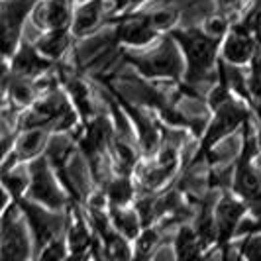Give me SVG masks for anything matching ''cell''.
I'll return each instance as SVG.
<instances>
[{
	"mask_svg": "<svg viewBox=\"0 0 261 261\" xmlns=\"http://www.w3.org/2000/svg\"><path fill=\"white\" fill-rule=\"evenodd\" d=\"M171 38L175 39L185 53L187 59V83L198 85L208 77L210 69L216 65L218 59V43L220 39L208 36L204 30L198 28H185L173 30Z\"/></svg>",
	"mask_w": 261,
	"mask_h": 261,
	"instance_id": "obj_1",
	"label": "cell"
},
{
	"mask_svg": "<svg viewBox=\"0 0 261 261\" xmlns=\"http://www.w3.org/2000/svg\"><path fill=\"white\" fill-rule=\"evenodd\" d=\"M214 120L208 124L206 134L202 138V145L198 157H202L204 153H208L210 149L214 147V144H218L220 140H224L226 136H230L232 132L240 126V124H248V110L240 102H236L234 98H230L226 105H222L218 110H214Z\"/></svg>",
	"mask_w": 261,
	"mask_h": 261,
	"instance_id": "obj_2",
	"label": "cell"
},
{
	"mask_svg": "<svg viewBox=\"0 0 261 261\" xmlns=\"http://www.w3.org/2000/svg\"><path fill=\"white\" fill-rule=\"evenodd\" d=\"M30 198L51 210L61 208L65 204V195L49 175L47 161L43 157H38L30 165Z\"/></svg>",
	"mask_w": 261,
	"mask_h": 261,
	"instance_id": "obj_3",
	"label": "cell"
},
{
	"mask_svg": "<svg viewBox=\"0 0 261 261\" xmlns=\"http://www.w3.org/2000/svg\"><path fill=\"white\" fill-rule=\"evenodd\" d=\"M38 0H4L2 2V41H4V53L10 55L16 53V43L22 24L36 6Z\"/></svg>",
	"mask_w": 261,
	"mask_h": 261,
	"instance_id": "obj_4",
	"label": "cell"
},
{
	"mask_svg": "<svg viewBox=\"0 0 261 261\" xmlns=\"http://www.w3.org/2000/svg\"><path fill=\"white\" fill-rule=\"evenodd\" d=\"M128 59L134 65H138V69L147 77H179L183 71V63L169 43H163L157 51L144 59H136V57Z\"/></svg>",
	"mask_w": 261,
	"mask_h": 261,
	"instance_id": "obj_5",
	"label": "cell"
},
{
	"mask_svg": "<svg viewBox=\"0 0 261 261\" xmlns=\"http://www.w3.org/2000/svg\"><path fill=\"white\" fill-rule=\"evenodd\" d=\"M249 206L246 200H236L234 196L226 195L218 200L216 210H214V222L218 230V242L226 244L238 230V224L242 220V216L246 214Z\"/></svg>",
	"mask_w": 261,
	"mask_h": 261,
	"instance_id": "obj_6",
	"label": "cell"
},
{
	"mask_svg": "<svg viewBox=\"0 0 261 261\" xmlns=\"http://www.w3.org/2000/svg\"><path fill=\"white\" fill-rule=\"evenodd\" d=\"M18 202H20L22 210L26 212L28 222H30L38 248H45L51 242H55V234L61 230V220L57 216L47 214L45 210H41L36 204H30L28 200H18Z\"/></svg>",
	"mask_w": 261,
	"mask_h": 261,
	"instance_id": "obj_7",
	"label": "cell"
},
{
	"mask_svg": "<svg viewBox=\"0 0 261 261\" xmlns=\"http://www.w3.org/2000/svg\"><path fill=\"white\" fill-rule=\"evenodd\" d=\"M253 51H255V39H253V34L244 24L236 26L228 34V38L224 39L222 55L224 61L230 65H244V63L251 61Z\"/></svg>",
	"mask_w": 261,
	"mask_h": 261,
	"instance_id": "obj_8",
	"label": "cell"
},
{
	"mask_svg": "<svg viewBox=\"0 0 261 261\" xmlns=\"http://www.w3.org/2000/svg\"><path fill=\"white\" fill-rule=\"evenodd\" d=\"M30 253V242L22 226L10 216L4 214L2 224V261H26Z\"/></svg>",
	"mask_w": 261,
	"mask_h": 261,
	"instance_id": "obj_9",
	"label": "cell"
},
{
	"mask_svg": "<svg viewBox=\"0 0 261 261\" xmlns=\"http://www.w3.org/2000/svg\"><path fill=\"white\" fill-rule=\"evenodd\" d=\"M157 38V30L151 22V16H134L124 20L116 30V39L126 45H147Z\"/></svg>",
	"mask_w": 261,
	"mask_h": 261,
	"instance_id": "obj_10",
	"label": "cell"
},
{
	"mask_svg": "<svg viewBox=\"0 0 261 261\" xmlns=\"http://www.w3.org/2000/svg\"><path fill=\"white\" fill-rule=\"evenodd\" d=\"M51 67V61L43 57L36 47L22 45L14 53V75L20 79H34L45 73Z\"/></svg>",
	"mask_w": 261,
	"mask_h": 261,
	"instance_id": "obj_11",
	"label": "cell"
},
{
	"mask_svg": "<svg viewBox=\"0 0 261 261\" xmlns=\"http://www.w3.org/2000/svg\"><path fill=\"white\" fill-rule=\"evenodd\" d=\"M38 22L49 30H67L69 24H73V12L69 0H47L38 14Z\"/></svg>",
	"mask_w": 261,
	"mask_h": 261,
	"instance_id": "obj_12",
	"label": "cell"
},
{
	"mask_svg": "<svg viewBox=\"0 0 261 261\" xmlns=\"http://www.w3.org/2000/svg\"><path fill=\"white\" fill-rule=\"evenodd\" d=\"M102 16V0H87L79 6L73 14V34L75 36H89L98 26Z\"/></svg>",
	"mask_w": 261,
	"mask_h": 261,
	"instance_id": "obj_13",
	"label": "cell"
},
{
	"mask_svg": "<svg viewBox=\"0 0 261 261\" xmlns=\"http://www.w3.org/2000/svg\"><path fill=\"white\" fill-rule=\"evenodd\" d=\"M204 248L200 238L193 228H181L179 234L175 238V253L177 261H198L200 257V249Z\"/></svg>",
	"mask_w": 261,
	"mask_h": 261,
	"instance_id": "obj_14",
	"label": "cell"
},
{
	"mask_svg": "<svg viewBox=\"0 0 261 261\" xmlns=\"http://www.w3.org/2000/svg\"><path fill=\"white\" fill-rule=\"evenodd\" d=\"M45 145V132L41 128H36V130H26L20 140H18V145L14 147V159H34L38 157V153L43 149Z\"/></svg>",
	"mask_w": 261,
	"mask_h": 261,
	"instance_id": "obj_15",
	"label": "cell"
},
{
	"mask_svg": "<svg viewBox=\"0 0 261 261\" xmlns=\"http://www.w3.org/2000/svg\"><path fill=\"white\" fill-rule=\"evenodd\" d=\"M69 45V34L67 30H49L43 38L38 41L36 49L47 59H57Z\"/></svg>",
	"mask_w": 261,
	"mask_h": 261,
	"instance_id": "obj_16",
	"label": "cell"
},
{
	"mask_svg": "<svg viewBox=\"0 0 261 261\" xmlns=\"http://www.w3.org/2000/svg\"><path fill=\"white\" fill-rule=\"evenodd\" d=\"M110 220L114 224L116 232L124 236V238H136L140 234V228H142V218H138L134 212L126 208H120V206H110Z\"/></svg>",
	"mask_w": 261,
	"mask_h": 261,
	"instance_id": "obj_17",
	"label": "cell"
},
{
	"mask_svg": "<svg viewBox=\"0 0 261 261\" xmlns=\"http://www.w3.org/2000/svg\"><path fill=\"white\" fill-rule=\"evenodd\" d=\"M134 196V187H132L130 179L126 175L112 179L108 185V200L112 202V206H124L128 204Z\"/></svg>",
	"mask_w": 261,
	"mask_h": 261,
	"instance_id": "obj_18",
	"label": "cell"
},
{
	"mask_svg": "<svg viewBox=\"0 0 261 261\" xmlns=\"http://www.w3.org/2000/svg\"><path fill=\"white\" fill-rule=\"evenodd\" d=\"M69 92L75 100V106H77V112L83 118L91 116L92 110H91V96H89V91L87 87L81 83V81H73L69 83Z\"/></svg>",
	"mask_w": 261,
	"mask_h": 261,
	"instance_id": "obj_19",
	"label": "cell"
},
{
	"mask_svg": "<svg viewBox=\"0 0 261 261\" xmlns=\"http://www.w3.org/2000/svg\"><path fill=\"white\" fill-rule=\"evenodd\" d=\"M2 181H4V189L6 191H10L14 195V198H18L20 200V195L26 191L28 187V179L26 177H22L18 171H14V173H4V177H2Z\"/></svg>",
	"mask_w": 261,
	"mask_h": 261,
	"instance_id": "obj_20",
	"label": "cell"
},
{
	"mask_svg": "<svg viewBox=\"0 0 261 261\" xmlns=\"http://www.w3.org/2000/svg\"><path fill=\"white\" fill-rule=\"evenodd\" d=\"M242 253L248 261H261V232L249 236L242 246Z\"/></svg>",
	"mask_w": 261,
	"mask_h": 261,
	"instance_id": "obj_21",
	"label": "cell"
},
{
	"mask_svg": "<svg viewBox=\"0 0 261 261\" xmlns=\"http://www.w3.org/2000/svg\"><path fill=\"white\" fill-rule=\"evenodd\" d=\"M65 259V244L61 240H55L49 246H45L41 255H39V261H63Z\"/></svg>",
	"mask_w": 261,
	"mask_h": 261,
	"instance_id": "obj_22",
	"label": "cell"
},
{
	"mask_svg": "<svg viewBox=\"0 0 261 261\" xmlns=\"http://www.w3.org/2000/svg\"><path fill=\"white\" fill-rule=\"evenodd\" d=\"M226 30H228V22H226V18L222 16H212L206 20V24H204V32L212 36V38L220 39L226 34Z\"/></svg>",
	"mask_w": 261,
	"mask_h": 261,
	"instance_id": "obj_23",
	"label": "cell"
},
{
	"mask_svg": "<svg viewBox=\"0 0 261 261\" xmlns=\"http://www.w3.org/2000/svg\"><path fill=\"white\" fill-rule=\"evenodd\" d=\"M236 2H238V0H220L222 6H232V4H236Z\"/></svg>",
	"mask_w": 261,
	"mask_h": 261,
	"instance_id": "obj_24",
	"label": "cell"
},
{
	"mask_svg": "<svg viewBox=\"0 0 261 261\" xmlns=\"http://www.w3.org/2000/svg\"><path fill=\"white\" fill-rule=\"evenodd\" d=\"M132 2H140V0H132Z\"/></svg>",
	"mask_w": 261,
	"mask_h": 261,
	"instance_id": "obj_25",
	"label": "cell"
}]
</instances>
